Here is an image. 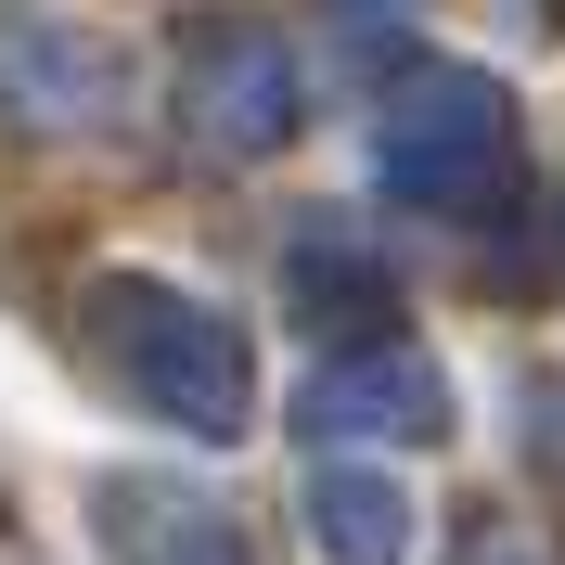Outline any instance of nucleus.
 Returning a JSON list of instances; mask_svg holds the SVG:
<instances>
[{"label":"nucleus","instance_id":"2","mask_svg":"<svg viewBox=\"0 0 565 565\" xmlns=\"http://www.w3.org/2000/svg\"><path fill=\"white\" fill-rule=\"evenodd\" d=\"M501 168H514V90L489 65H412L373 116V180L424 218H462L489 206Z\"/></svg>","mask_w":565,"mask_h":565},{"label":"nucleus","instance_id":"5","mask_svg":"<svg viewBox=\"0 0 565 565\" xmlns=\"http://www.w3.org/2000/svg\"><path fill=\"white\" fill-rule=\"evenodd\" d=\"M104 553L116 565H257L245 527L218 514L206 489H180V476H104Z\"/></svg>","mask_w":565,"mask_h":565},{"label":"nucleus","instance_id":"7","mask_svg":"<svg viewBox=\"0 0 565 565\" xmlns=\"http://www.w3.org/2000/svg\"><path fill=\"white\" fill-rule=\"evenodd\" d=\"M309 540L321 565H412V489L373 462H321L309 476Z\"/></svg>","mask_w":565,"mask_h":565},{"label":"nucleus","instance_id":"3","mask_svg":"<svg viewBox=\"0 0 565 565\" xmlns=\"http://www.w3.org/2000/svg\"><path fill=\"white\" fill-rule=\"evenodd\" d=\"M296 437L321 450H360V437H450V373L412 348V334H360L348 360H321L309 398H296Z\"/></svg>","mask_w":565,"mask_h":565},{"label":"nucleus","instance_id":"6","mask_svg":"<svg viewBox=\"0 0 565 565\" xmlns=\"http://www.w3.org/2000/svg\"><path fill=\"white\" fill-rule=\"evenodd\" d=\"M282 296H296V321H321V334H373V321H398V270L373 245H360L348 218H309L296 232V257H282Z\"/></svg>","mask_w":565,"mask_h":565},{"label":"nucleus","instance_id":"1","mask_svg":"<svg viewBox=\"0 0 565 565\" xmlns=\"http://www.w3.org/2000/svg\"><path fill=\"white\" fill-rule=\"evenodd\" d=\"M90 334H104L116 386L154 424H180V437H245L257 360H245V334H232L206 296H180V282H154V270H104L90 282Z\"/></svg>","mask_w":565,"mask_h":565},{"label":"nucleus","instance_id":"4","mask_svg":"<svg viewBox=\"0 0 565 565\" xmlns=\"http://www.w3.org/2000/svg\"><path fill=\"white\" fill-rule=\"evenodd\" d=\"M180 116H193V141L232 154V168L282 154V129H296V52H282L270 26H206L193 65H180Z\"/></svg>","mask_w":565,"mask_h":565}]
</instances>
